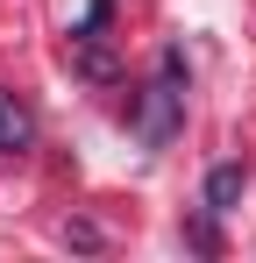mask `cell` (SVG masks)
Returning <instances> with one entry per match:
<instances>
[{"mask_svg":"<svg viewBox=\"0 0 256 263\" xmlns=\"http://www.w3.org/2000/svg\"><path fill=\"white\" fill-rule=\"evenodd\" d=\"M178 114H185V64H178V50H164L157 79H150V92H142V114H135V135H142L150 149H164L171 135H178Z\"/></svg>","mask_w":256,"mask_h":263,"instance_id":"cell-1","label":"cell"},{"mask_svg":"<svg viewBox=\"0 0 256 263\" xmlns=\"http://www.w3.org/2000/svg\"><path fill=\"white\" fill-rule=\"evenodd\" d=\"M29 142H36V121H29V107H22L14 92H0V157L29 149Z\"/></svg>","mask_w":256,"mask_h":263,"instance_id":"cell-2","label":"cell"},{"mask_svg":"<svg viewBox=\"0 0 256 263\" xmlns=\"http://www.w3.org/2000/svg\"><path fill=\"white\" fill-rule=\"evenodd\" d=\"M242 185H249L242 164H213V178H207V214H228V206L242 199Z\"/></svg>","mask_w":256,"mask_h":263,"instance_id":"cell-3","label":"cell"}]
</instances>
